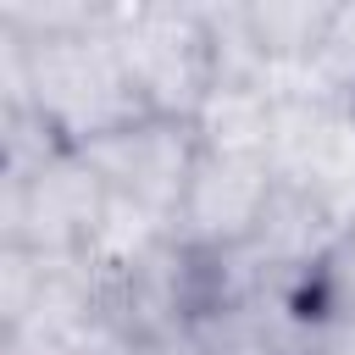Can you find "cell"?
Listing matches in <instances>:
<instances>
[{"label":"cell","instance_id":"8","mask_svg":"<svg viewBox=\"0 0 355 355\" xmlns=\"http://www.w3.org/2000/svg\"><path fill=\"white\" fill-rule=\"evenodd\" d=\"M305 94L349 105V94H355V0H333L322 44H316V55L305 67Z\"/></svg>","mask_w":355,"mask_h":355},{"label":"cell","instance_id":"6","mask_svg":"<svg viewBox=\"0 0 355 355\" xmlns=\"http://www.w3.org/2000/svg\"><path fill=\"white\" fill-rule=\"evenodd\" d=\"M272 194H277V172H272L266 150L200 144V161H194V178L183 189L172 233L200 255H233L255 239Z\"/></svg>","mask_w":355,"mask_h":355},{"label":"cell","instance_id":"11","mask_svg":"<svg viewBox=\"0 0 355 355\" xmlns=\"http://www.w3.org/2000/svg\"><path fill=\"white\" fill-rule=\"evenodd\" d=\"M349 111H355V94H349Z\"/></svg>","mask_w":355,"mask_h":355},{"label":"cell","instance_id":"3","mask_svg":"<svg viewBox=\"0 0 355 355\" xmlns=\"http://www.w3.org/2000/svg\"><path fill=\"white\" fill-rule=\"evenodd\" d=\"M105 211H111V194L78 144L22 172H0V244L89 261L105 227Z\"/></svg>","mask_w":355,"mask_h":355},{"label":"cell","instance_id":"9","mask_svg":"<svg viewBox=\"0 0 355 355\" xmlns=\"http://www.w3.org/2000/svg\"><path fill=\"white\" fill-rule=\"evenodd\" d=\"M300 355H355V327H338V322H316L300 344Z\"/></svg>","mask_w":355,"mask_h":355},{"label":"cell","instance_id":"5","mask_svg":"<svg viewBox=\"0 0 355 355\" xmlns=\"http://www.w3.org/2000/svg\"><path fill=\"white\" fill-rule=\"evenodd\" d=\"M266 161L283 189H300L333 216L355 222V111L344 100L283 94L272 105Z\"/></svg>","mask_w":355,"mask_h":355},{"label":"cell","instance_id":"4","mask_svg":"<svg viewBox=\"0 0 355 355\" xmlns=\"http://www.w3.org/2000/svg\"><path fill=\"white\" fill-rule=\"evenodd\" d=\"M83 161L100 172L105 194L139 216H155V222H178V205H183V189L194 178V161H200V133L194 122L183 116H133L89 144H78Z\"/></svg>","mask_w":355,"mask_h":355},{"label":"cell","instance_id":"10","mask_svg":"<svg viewBox=\"0 0 355 355\" xmlns=\"http://www.w3.org/2000/svg\"><path fill=\"white\" fill-rule=\"evenodd\" d=\"M133 355H211V344H205V333L194 327V333H166V338H144V344H133Z\"/></svg>","mask_w":355,"mask_h":355},{"label":"cell","instance_id":"2","mask_svg":"<svg viewBox=\"0 0 355 355\" xmlns=\"http://www.w3.org/2000/svg\"><path fill=\"white\" fill-rule=\"evenodd\" d=\"M111 44L150 116H183V122L200 116V105L216 89V39L205 6L116 0Z\"/></svg>","mask_w":355,"mask_h":355},{"label":"cell","instance_id":"1","mask_svg":"<svg viewBox=\"0 0 355 355\" xmlns=\"http://www.w3.org/2000/svg\"><path fill=\"white\" fill-rule=\"evenodd\" d=\"M0 100L33 105L67 144H89L133 116H150L111 44V6L67 33H17L0 22Z\"/></svg>","mask_w":355,"mask_h":355},{"label":"cell","instance_id":"7","mask_svg":"<svg viewBox=\"0 0 355 355\" xmlns=\"http://www.w3.org/2000/svg\"><path fill=\"white\" fill-rule=\"evenodd\" d=\"M300 316L316 327V322H338V327H355V227L316 261V272L305 277L300 288Z\"/></svg>","mask_w":355,"mask_h":355}]
</instances>
